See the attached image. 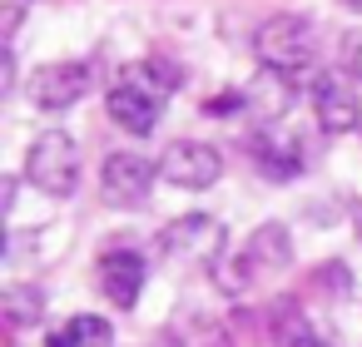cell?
<instances>
[{"mask_svg":"<svg viewBox=\"0 0 362 347\" xmlns=\"http://www.w3.org/2000/svg\"><path fill=\"white\" fill-rule=\"evenodd\" d=\"M248 154H253V164H258L268 179H278V184H283V179H298L303 164H308L298 134H288V129H278V124H263V129L253 134V149H248Z\"/></svg>","mask_w":362,"mask_h":347,"instance_id":"cell-9","label":"cell"},{"mask_svg":"<svg viewBox=\"0 0 362 347\" xmlns=\"http://www.w3.org/2000/svg\"><path fill=\"white\" fill-rule=\"evenodd\" d=\"M303 347H332V342H322V337L313 332V337H303Z\"/></svg>","mask_w":362,"mask_h":347,"instance_id":"cell-19","label":"cell"},{"mask_svg":"<svg viewBox=\"0 0 362 347\" xmlns=\"http://www.w3.org/2000/svg\"><path fill=\"white\" fill-rule=\"evenodd\" d=\"M25 179L50 199H70L80 184V144L65 129H45L25 154Z\"/></svg>","mask_w":362,"mask_h":347,"instance_id":"cell-2","label":"cell"},{"mask_svg":"<svg viewBox=\"0 0 362 347\" xmlns=\"http://www.w3.org/2000/svg\"><path fill=\"white\" fill-rule=\"evenodd\" d=\"M164 347H179V342H164Z\"/></svg>","mask_w":362,"mask_h":347,"instance_id":"cell-20","label":"cell"},{"mask_svg":"<svg viewBox=\"0 0 362 347\" xmlns=\"http://www.w3.org/2000/svg\"><path fill=\"white\" fill-rule=\"evenodd\" d=\"M0 307H6V322L11 327H35L45 317V293L30 288V283H16V288L0 293Z\"/></svg>","mask_w":362,"mask_h":347,"instance_id":"cell-13","label":"cell"},{"mask_svg":"<svg viewBox=\"0 0 362 347\" xmlns=\"http://www.w3.org/2000/svg\"><path fill=\"white\" fill-rule=\"evenodd\" d=\"M90 90H95V65L90 60H55V65L35 70V80H30V100L45 114H65Z\"/></svg>","mask_w":362,"mask_h":347,"instance_id":"cell-3","label":"cell"},{"mask_svg":"<svg viewBox=\"0 0 362 347\" xmlns=\"http://www.w3.org/2000/svg\"><path fill=\"white\" fill-rule=\"evenodd\" d=\"M352 228H357V243H362V204L352 208Z\"/></svg>","mask_w":362,"mask_h":347,"instance_id":"cell-18","label":"cell"},{"mask_svg":"<svg viewBox=\"0 0 362 347\" xmlns=\"http://www.w3.org/2000/svg\"><path fill=\"white\" fill-rule=\"evenodd\" d=\"M65 337H70L75 347H115V327H110V317H95V312L70 317V322H65Z\"/></svg>","mask_w":362,"mask_h":347,"instance_id":"cell-14","label":"cell"},{"mask_svg":"<svg viewBox=\"0 0 362 347\" xmlns=\"http://www.w3.org/2000/svg\"><path fill=\"white\" fill-rule=\"evenodd\" d=\"M223 174V154L204 139H174L159 159V179L174 189H214Z\"/></svg>","mask_w":362,"mask_h":347,"instance_id":"cell-4","label":"cell"},{"mask_svg":"<svg viewBox=\"0 0 362 347\" xmlns=\"http://www.w3.org/2000/svg\"><path fill=\"white\" fill-rule=\"evenodd\" d=\"M159 248L179 263H218L223 258V223L214 213H184L159 233Z\"/></svg>","mask_w":362,"mask_h":347,"instance_id":"cell-5","label":"cell"},{"mask_svg":"<svg viewBox=\"0 0 362 347\" xmlns=\"http://www.w3.org/2000/svg\"><path fill=\"white\" fill-rule=\"evenodd\" d=\"M45 347H75V342H70L65 332H50V342H45Z\"/></svg>","mask_w":362,"mask_h":347,"instance_id":"cell-17","label":"cell"},{"mask_svg":"<svg viewBox=\"0 0 362 347\" xmlns=\"http://www.w3.org/2000/svg\"><path fill=\"white\" fill-rule=\"evenodd\" d=\"M313 114H317V129L322 134H347L357 129L362 119V100H357V85L347 70H332L313 85Z\"/></svg>","mask_w":362,"mask_h":347,"instance_id":"cell-7","label":"cell"},{"mask_svg":"<svg viewBox=\"0 0 362 347\" xmlns=\"http://www.w3.org/2000/svg\"><path fill=\"white\" fill-rule=\"evenodd\" d=\"M288 105H293V80H283V75H273V70H263V75L243 90V110L263 114L268 124H278Z\"/></svg>","mask_w":362,"mask_h":347,"instance_id":"cell-12","label":"cell"},{"mask_svg":"<svg viewBox=\"0 0 362 347\" xmlns=\"http://www.w3.org/2000/svg\"><path fill=\"white\" fill-rule=\"evenodd\" d=\"M253 55H258L263 70L293 80V75H303V70L313 65V55H317V30H313L308 16H268V20L258 25V35H253Z\"/></svg>","mask_w":362,"mask_h":347,"instance_id":"cell-1","label":"cell"},{"mask_svg":"<svg viewBox=\"0 0 362 347\" xmlns=\"http://www.w3.org/2000/svg\"><path fill=\"white\" fill-rule=\"evenodd\" d=\"M134 75H139L154 95H169V90H179V80H184L169 60H144V65H134Z\"/></svg>","mask_w":362,"mask_h":347,"instance_id":"cell-15","label":"cell"},{"mask_svg":"<svg viewBox=\"0 0 362 347\" xmlns=\"http://www.w3.org/2000/svg\"><path fill=\"white\" fill-rule=\"evenodd\" d=\"M159 179V164H149L144 154H110L105 169H100V189H105V204H119V208H139L149 199Z\"/></svg>","mask_w":362,"mask_h":347,"instance_id":"cell-6","label":"cell"},{"mask_svg":"<svg viewBox=\"0 0 362 347\" xmlns=\"http://www.w3.org/2000/svg\"><path fill=\"white\" fill-rule=\"evenodd\" d=\"M159 114H164V95H154L134 70L110 90V119H115L119 129H129V134H154Z\"/></svg>","mask_w":362,"mask_h":347,"instance_id":"cell-8","label":"cell"},{"mask_svg":"<svg viewBox=\"0 0 362 347\" xmlns=\"http://www.w3.org/2000/svg\"><path fill=\"white\" fill-rule=\"evenodd\" d=\"M342 70H347L352 80H362V35H347V45H342Z\"/></svg>","mask_w":362,"mask_h":347,"instance_id":"cell-16","label":"cell"},{"mask_svg":"<svg viewBox=\"0 0 362 347\" xmlns=\"http://www.w3.org/2000/svg\"><path fill=\"white\" fill-rule=\"evenodd\" d=\"M238 253H243V263H248L253 278H263V273H283V268L293 263V233H288L283 223H258Z\"/></svg>","mask_w":362,"mask_h":347,"instance_id":"cell-11","label":"cell"},{"mask_svg":"<svg viewBox=\"0 0 362 347\" xmlns=\"http://www.w3.org/2000/svg\"><path fill=\"white\" fill-rule=\"evenodd\" d=\"M100 288L115 307H134L139 288H144V258L134 248H110L100 258Z\"/></svg>","mask_w":362,"mask_h":347,"instance_id":"cell-10","label":"cell"}]
</instances>
